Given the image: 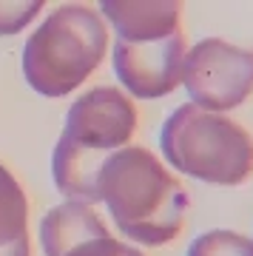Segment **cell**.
Returning a JSON list of instances; mask_svg holds the SVG:
<instances>
[{
	"mask_svg": "<svg viewBox=\"0 0 253 256\" xmlns=\"http://www.w3.org/2000/svg\"><path fill=\"white\" fill-rule=\"evenodd\" d=\"M97 188L114 228L134 245H168L182 230L188 194L148 148L128 146L108 154L100 168Z\"/></svg>",
	"mask_w": 253,
	"mask_h": 256,
	"instance_id": "obj_1",
	"label": "cell"
},
{
	"mask_svg": "<svg viewBox=\"0 0 253 256\" xmlns=\"http://www.w3.org/2000/svg\"><path fill=\"white\" fill-rule=\"evenodd\" d=\"M108 52V26L97 9L66 3L48 12L28 34L20 68L40 97L57 100L77 92Z\"/></svg>",
	"mask_w": 253,
	"mask_h": 256,
	"instance_id": "obj_2",
	"label": "cell"
},
{
	"mask_svg": "<svg viewBox=\"0 0 253 256\" xmlns=\"http://www.w3.org/2000/svg\"><path fill=\"white\" fill-rule=\"evenodd\" d=\"M162 162L216 188H236L253 171V137L225 114L182 102L160 128Z\"/></svg>",
	"mask_w": 253,
	"mask_h": 256,
	"instance_id": "obj_3",
	"label": "cell"
},
{
	"mask_svg": "<svg viewBox=\"0 0 253 256\" xmlns=\"http://www.w3.org/2000/svg\"><path fill=\"white\" fill-rule=\"evenodd\" d=\"M182 88L188 102L214 114L239 108L253 94V52L222 37H205L188 46Z\"/></svg>",
	"mask_w": 253,
	"mask_h": 256,
	"instance_id": "obj_4",
	"label": "cell"
},
{
	"mask_svg": "<svg viewBox=\"0 0 253 256\" xmlns=\"http://www.w3.org/2000/svg\"><path fill=\"white\" fill-rule=\"evenodd\" d=\"M134 131V100L114 86H97V88H88L86 94H80L68 106L60 137L108 156L120 148L131 146Z\"/></svg>",
	"mask_w": 253,
	"mask_h": 256,
	"instance_id": "obj_5",
	"label": "cell"
},
{
	"mask_svg": "<svg viewBox=\"0 0 253 256\" xmlns=\"http://www.w3.org/2000/svg\"><path fill=\"white\" fill-rule=\"evenodd\" d=\"M188 43L185 37L174 34L162 43H122L111 46V66L120 86L131 100H160L182 86Z\"/></svg>",
	"mask_w": 253,
	"mask_h": 256,
	"instance_id": "obj_6",
	"label": "cell"
},
{
	"mask_svg": "<svg viewBox=\"0 0 253 256\" xmlns=\"http://www.w3.org/2000/svg\"><path fill=\"white\" fill-rule=\"evenodd\" d=\"M106 26L122 43H162L180 34L182 6L174 0H106L100 3Z\"/></svg>",
	"mask_w": 253,
	"mask_h": 256,
	"instance_id": "obj_7",
	"label": "cell"
},
{
	"mask_svg": "<svg viewBox=\"0 0 253 256\" xmlns=\"http://www.w3.org/2000/svg\"><path fill=\"white\" fill-rule=\"evenodd\" d=\"M102 234H111V230L88 202L63 200L60 205L46 210L40 220V248L46 256H66L80 242Z\"/></svg>",
	"mask_w": 253,
	"mask_h": 256,
	"instance_id": "obj_8",
	"label": "cell"
},
{
	"mask_svg": "<svg viewBox=\"0 0 253 256\" xmlns=\"http://www.w3.org/2000/svg\"><path fill=\"white\" fill-rule=\"evenodd\" d=\"M102 162H106V154L88 151V148L77 146L72 140L60 137L54 151H52V180H54V188L60 191V196L72 202L97 205L100 202L97 180Z\"/></svg>",
	"mask_w": 253,
	"mask_h": 256,
	"instance_id": "obj_9",
	"label": "cell"
},
{
	"mask_svg": "<svg viewBox=\"0 0 253 256\" xmlns=\"http://www.w3.org/2000/svg\"><path fill=\"white\" fill-rule=\"evenodd\" d=\"M28 236V200L6 165L0 162V248Z\"/></svg>",
	"mask_w": 253,
	"mask_h": 256,
	"instance_id": "obj_10",
	"label": "cell"
},
{
	"mask_svg": "<svg viewBox=\"0 0 253 256\" xmlns=\"http://www.w3.org/2000/svg\"><path fill=\"white\" fill-rule=\"evenodd\" d=\"M185 256H253V239L228 228H214L199 234Z\"/></svg>",
	"mask_w": 253,
	"mask_h": 256,
	"instance_id": "obj_11",
	"label": "cell"
},
{
	"mask_svg": "<svg viewBox=\"0 0 253 256\" xmlns=\"http://www.w3.org/2000/svg\"><path fill=\"white\" fill-rule=\"evenodd\" d=\"M43 12L40 0H0V37L20 34Z\"/></svg>",
	"mask_w": 253,
	"mask_h": 256,
	"instance_id": "obj_12",
	"label": "cell"
},
{
	"mask_svg": "<svg viewBox=\"0 0 253 256\" xmlns=\"http://www.w3.org/2000/svg\"><path fill=\"white\" fill-rule=\"evenodd\" d=\"M66 256H145V254L136 245H128V242L111 236V234H102V236L80 242V245L72 248Z\"/></svg>",
	"mask_w": 253,
	"mask_h": 256,
	"instance_id": "obj_13",
	"label": "cell"
},
{
	"mask_svg": "<svg viewBox=\"0 0 253 256\" xmlns=\"http://www.w3.org/2000/svg\"><path fill=\"white\" fill-rule=\"evenodd\" d=\"M0 256H32L28 236L20 239V242H12V245H3V248H0Z\"/></svg>",
	"mask_w": 253,
	"mask_h": 256,
	"instance_id": "obj_14",
	"label": "cell"
},
{
	"mask_svg": "<svg viewBox=\"0 0 253 256\" xmlns=\"http://www.w3.org/2000/svg\"><path fill=\"white\" fill-rule=\"evenodd\" d=\"M250 239H253V236H250Z\"/></svg>",
	"mask_w": 253,
	"mask_h": 256,
	"instance_id": "obj_15",
	"label": "cell"
}]
</instances>
